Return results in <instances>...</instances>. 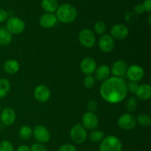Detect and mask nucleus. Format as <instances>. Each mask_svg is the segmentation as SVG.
<instances>
[{
	"mask_svg": "<svg viewBox=\"0 0 151 151\" xmlns=\"http://www.w3.org/2000/svg\"><path fill=\"white\" fill-rule=\"evenodd\" d=\"M102 98L111 104H116L125 100L128 94L127 83L122 78L110 77L102 83L100 88Z\"/></svg>",
	"mask_w": 151,
	"mask_h": 151,
	"instance_id": "1",
	"label": "nucleus"
},
{
	"mask_svg": "<svg viewBox=\"0 0 151 151\" xmlns=\"http://www.w3.org/2000/svg\"><path fill=\"white\" fill-rule=\"evenodd\" d=\"M77 10L70 4H61L56 10V17L58 20L64 24L74 22L77 17Z\"/></svg>",
	"mask_w": 151,
	"mask_h": 151,
	"instance_id": "2",
	"label": "nucleus"
},
{
	"mask_svg": "<svg viewBox=\"0 0 151 151\" xmlns=\"http://www.w3.org/2000/svg\"><path fill=\"white\" fill-rule=\"evenodd\" d=\"M122 144L118 137L115 136H108L100 142V151H122Z\"/></svg>",
	"mask_w": 151,
	"mask_h": 151,
	"instance_id": "3",
	"label": "nucleus"
},
{
	"mask_svg": "<svg viewBox=\"0 0 151 151\" xmlns=\"http://www.w3.org/2000/svg\"><path fill=\"white\" fill-rule=\"evenodd\" d=\"M70 137L74 143L81 145L85 142L88 137L87 131L81 124L78 123L74 125L70 131Z\"/></svg>",
	"mask_w": 151,
	"mask_h": 151,
	"instance_id": "4",
	"label": "nucleus"
},
{
	"mask_svg": "<svg viewBox=\"0 0 151 151\" xmlns=\"http://www.w3.org/2000/svg\"><path fill=\"white\" fill-rule=\"evenodd\" d=\"M78 40L81 45L85 48L91 49L94 47L96 43V37L94 32L89 29H83L78 35Z\"/></svg>",
	"mask_w": 151,
	"mask_h": 151,
	"instance_id": "5",
	"label": "nucleus"
},
{
	"mask_svg": "<svg viewBox=\"0 0 151 151\" xmlns=\"http://www.w3.org/2000/svg\"><path fill=\"white\" fill-rule=\"evenodd\" d=\"M6 29L11 34L19 35L25 29V24L23 20L18 17H11L7 19Z\"/></svg>",
	"mask_w": 151,
	"mask_h": 151,
	"instance_id": "6",
	"label": "nucleus"
},
{
	"mask_svg": "<svg viewBox=\"0 0 151 151\" xmlns=\"http://www.w3.org/2000/svg\"><path fill=\"white\" fill-rule=\"evenodd\" d=\"M118 126L124 131H131L137 125L136 116L130 113L124 114L121 115L117 121Z\"/></svg>",
	"mask_w": 151,
	"mask_h": 151,
	"instance_id": "7",
	"label": "nucleus"
},
{
	"mask_svg": "<svg viewBox=\"0 0 151 151\" xmlns=\"http://www.w3.org/2000/svg\"><path fill=\"white\" fill-rule=\"evenodd\" d=\"M32 135L38 143L46 144L51 138L50 131L44 125H36L32 131Z\"/></svg>",
	"mask_w": 151,
	"mask_h": 151,
	"instance_id": "8",
	"label": "nucleus"
},
{
	"mask_svg": "<svg viewBox=\"0 0 151 151\" xmlns=\"http://www.w3.org/2000/svg\"><path fill=\"white\" fill-rule=\"evenodd\" d=\"M82 123V125L85 128L86 130L93 131V130H95L98 126L99 119L95 113L87 111L83 115Z\"/></svg>",
	"mask_w": 151,
	"mask_h": 151,
	"instance_id": "9",
	"label": "nucleus"
},
{
	"mask_svg": "<svg viewBox=\"0 0 151 151\" xmlns=\"http://www.w3.org/2000/svg\"><path fill=\"white\" fill-rule=\"evenodd\" d=\"M126 75L130 81L139 82L144 78L145 71L143 68L139 65H131L128 66Z\"/></svg>",
	"mask_w": 151,
	"mask_h": 151,
	"instance_id": "10",
	"label": "nucleus"
},
{
	"mask_svg": "<svg viewBox=\"0 0 151 151\" xmlns=\"http://www.w3.org/2000/svg\"><path fill=\"white\" fill-rule=\"evenodd\" d=\"M100 50L105 53L111 52L115 47V41L111 35L104 34L102 35L98 41Z\"/></svg>",
	"mask_w": 151,
	"mask_h": 151,
	"instance_id": "11",
	"label": "nucleus"
},
{
	"mask_svg": "<svg viewBox=\"0 0 151 151\" xmlns=\"http://www.w3.org/2000/svg\"><path fill=\"white\" fill-rule=\"evenodd\" d=\"M128 64L126 61L123 60H117L112 64L111 68V73L114 75V77L117 78H122L125 75H126V72L128 70Z\"/></svg>",
	"mask_w": 151,
	"mask_h": 151,
	"instance_id": "12",
	"label": "nucleus"
},
{
	"mask_svg": "<svg viewBox=\"0 0 151 151\" xmlns=\"http://www.w3.org/2000/svg\"><path fill=\"white\" fill-rule=\"evenodd\" d=\"M81 70L85 75H90L94 73L97 69V63L95 60L91 57H86L83 59L80 64Z\"/></svg>",
	"mask_w": 151,
	"mask_h": 151,
	"instance_id": "13",
	"label": "nucleus"
},
{
	"mask_svg": "<svg viewBox=\"0 0 151 151\" xmlns=\"http://www.w3.org/2000/svg\"><path fill=\"white\" fill-rule=\"evenodd\" d=\"M129 33V29L125 24H114L111 29V36L114 39L122 40L128 37Z\"/></svg>",
	"mask_w": 151,
	"mask_h": 151,
	"instance_id": "14",
	"label": "nucleus"
},
{
	"mask_svg": "<svg viewBox=\"0 0 151 151\" xmlns=\"http://www.w3.org/2000/svg\"><path fill=\"white\" fill-rule=\"evenodd\" d=\"M34 97L40 103H45L48 101L50 97V90L47 86L39 85L34 90Z\"/></svg>",
	"mask_w": 151,
	"mask_h": 151,
	"instance_id": "15",
	"label": "nucleus"
},
{
	"mask_svg": "<svg viewBox=\"0 0 151 151\" xmlns=\"http://www.w3.org/2000/svg\"><path fill=\"white\" fill-rule=\"evenodd\" d=\"M16 114L15 111L11 108H5L1 111L0 119L3 125L10 126L14 123L16 120Z\"/></svg>",
	"mask_w": 151,
	"mask_h": 151,
	"instance_id": "16",
	"label": "nucleus"
},
{
	"mask_svg": "<svg viewBox=\"0 0 151 151\" xmlns=\"http://www.w3.org/2000/svg\"><path fill=\"white\" fill-rule=\"evenodd\" d=\"M94 73H95V75H94L95 80H97L102 83L109 79L111 74L109 66L106 64H102L97 67Z\"/></svg>",
	"mask_w": 151,
	"mask_h": 151,
	"instance_id": "17",
	"label": "nucleus"
},
{
	"mask_svg": "<svg viewBox=\"0 0 151 151\" xmlns=\"http://www.w3.org/2000/svg\"><path fill=\"white\" fill-rule=\"evenodd\" d=\"M57 17L55 14L50 13H46L41 16L39 19V24L42 27L48 29L54 27L57 23Z\"/></svg>",
	"mask_w": 151,
	"mask_h": 151,
	"instance_id": "18",
	"label": "nucleus"
},
{
	"mask_svg": "<svg viewBox=\"0 0 151 151\" xmlns=\"http://www.w3.org/2000/svg\"><path fill=\"white\" fill-rule=\"evenodd\" d=\"M137 99L141 101H147L151 97V86L150 84L144 83L139 86L136 92Z\"/></svg>",
	"mask_w": 151,
	"mask_h": 151,
	"instance_id": "19",
	"label": "nucleus"
},
{
	"mask_svg": "<svg viewBox=\"0 0 151 151\" xmlns=\"http://www.w3.org/2000/svg\"><path fill=\"white\" fill-rule=\"evenodd\" d=\"M19 63L14 59H10L6 60L4 64V70L9 75H15L19 70Z\"/></svg>",
	"mask_w": 151,
	"mask_h": 151,
	"instance_id": "20",
	"label": "nucleus"
},
{
	"mask_svg": "<svg viewBox=\"0 0 151 151\" xmlns=\"http://www.w3.org/2000/svg\"><path fill=\"white\" fill-rule=\"evenodd\" d=\"M41 7L47 13H53L57 10L58 4L57 0H42Z\"/></svg>",
	"mask_w": 151,
	"mask_h": 151,
	"instance_id": "21",
	"label": "nucleus"
},
{
	"mask_svg": "<svg viewBox=\"0 0 151 151\" xmlns=\"http://www.w3.org/2000/svg\"><path fill=\"white\" fill-rule=\"evenodd\" d=\"M12 41V34L4 27H0V46H7Z\"/></svg>",
	"mask_w": 151,
	"mask_h": 151,
	"instance_id": "22",
	"label": "nucleus"
},
{
	"mask_svg": "<svg viewBox=\"0 0 151 151\" xmlns=\"http://www.w3.org/2000/svg\"><path fill=\"white\" fill-rule=\"evenodd\" d=\"M10 90V83L6 78L0 79V98L6 97Z\"/></svg>",
	"mask_w": 151,
	"mask_h": 151,
	"instance_id": "23",
	"label": "nucleus"
},
{
	"mask_svg": "<svg viewBox=\"0 0 151 151\" xmlns=\"http://www.w3.org/2000/svg\"><path fill=\"white\" fill-rule=\"evenodd\" d=\"M136 119H137V123L145 128L149 127L151 124V118L150 115L147 114H140L137 116V117H136Z\"/></svg>",
	"mask_w": 151,
	"mask_h": 151,
	"instance_id": "24",
	"label": "nucleus"
},
{
	"mask_svg": "<svg viewBox=\"0 0 151 151\" xmlns=\"http://www.w3.org/2000/svg\"><path fill=\"white\" fill-rule=\"evenodd\" d=\"M19 135L22 139L28 140L32 137V129L28 125H24L21 127L19 131Z\"/></svg>",
	"mask_w": 151,
	"mask_h": 151,
	"instance_id": "25",
	"label": "nucleus"
},
{
	"mask_svg": "<svg viewBox=\"0 0 151 151\" xmlns=\"http://www.w3.org/2000/svg\"><path fill=\"white\" fill-rule=\"evenodd\" d=\"M105 134L100 130H93L89 134V139L94 143L100 142L104 139Z\"/></svg>",
	"mask_w": 151,
	"mask_h": 151,
	"instance_id": "26",
	"label": "nucleus"
},
{
	"mask_svg": "<svg viewBox=\"0 0 151 151\" xmlns=\"http://www.w3.org/2000/svg\"><path fill=\"white\" fill-rule=\"evenodd\" d=\"M138 107V102L135 97H130L125 103V109L128 112L135 111Z\"/></svg>",
	"mask_w": 151,
	"mask_h": 151,
	"instance_id": "27",
	"label": "nucleus"
},
{
	"mask_svg": "<svg viewBox=\"0 0 151 151\" xmlns=\"http://www.w3.org/2000/svg\"><path fill=\"white\" fill-rule=\"evenodd\" d=\"M94 29L98 35H103L106 31V24L103 21H97L94 25Z\"/></svg>",
	"mask_w": 151,
	"mask_h": 151,
	"instance_id": "28",
	"label": "nucleus"
},
{
	"mask_svg": "<svg viewBox=\"0 0 151 151\" xmlns=\"http://www.w3.org/2000/svg\"><path fill=\"white\" fill-rule=\"evenodd\" d=\"M95 78L92 75H86L83 79V86H85V88L91 89L95 85Z\"/></svg>",
	"mask_w": 151,
	"mask_h": 151,
	"instance_id": "29",
	"label": "nucleus"
},
{
	"mask_svg": "<svg viewBox=\"0 0 151 151\" xmlns=\"http://www.w3.org/2000/svg\"><path fill=\"white\" fill-rule=\"evenodd\" d=\"M0 151H14V148L10 141L3 140L0 142Z\"/></svg>",
	"mask_w": 151,
	"mask_h": 151,
	"instance_id": "30",
	"label": "nucleus"
},
{
	"mask_svg": "<svg viewBox=\"0 0 151 151\" xmlns=\"http://www.w3.org/2000/svg\"><path fill=\"white\" fill-rule=\"evenodd\" d=\"M139 86V85L137 82L129 81L127 83V89H128V91H130L132 94H136V92L138 90Z\"/></svg>",
	"mask_w": 151,
	"mask_h": 151,
	"instance_id": "31",
	"label": "nucleus"
},
{
	"mask_svg": "<svg viewBox=\"0 0 151 151\" xmlns=\"http://www.w3.org/2000/svg\"><path fill=\"white\" fill-rule=\"evenodd\" d=\"M87 109L88 111L94 113L98 109V103L95 100H90L87 103Z\"/></svg>",
	"mask_w": 151,
	"mask_h": 151,
	"instance_id": "32",
	"label": "nucleus"
},
{
	"mask_svg": "<svg viewBox=\"0 0 151 151\" xmlns=\"http://www.w3.org/2000/svg\"><path fill=\"white\" fill-rule=\"evenodd\" d=\"M29 148H30V151H47V149L44 145L38 142L34 143Z\"/></svg>",
	"mask_w": 151,
	"mask_h": 151,
	"instance_id": "33",
	"label": "nucleus"
},
{
	"mask_svg": "<svg viewBox=\"0 0 151 151\" xmlns=\"http://www.w3.org/2000/svg\"><path fill=\"white\" fill-rule=\"evenodd\" d=\"M58 151H77L76 147L72 144H64L61 145Z\"/></svg>",
	"mask_w": 151,
	"mask_h": 151,
	"instance_id": "34",
	"label": "nucleus"
},
{
	"mask_svg": "<svg viewBox=\"0 0 151 151\" xmlns=\"http://www.w3.org/2000/svg\"><path fill=\"white\" fill-rule=\"evenodd\" d=\"M7 17H8V14H7V12L3 9L0 8V23L7 21Z\"/></svg>",
	"mask_w": 151,
	"mask_h": 151,
	"instance_id": "35",
	"label": "nucleus"
},
{
	"mask_svg": "<svg viewBox=\"0 0 151 151\" xmlns=\"http://www.w3.org/2000/svg\"><path fill=\"white\" fill-rule=\"evenodd\" d=\"M145 11L150 13L151 11V0H145L142 4Z\"/></svg>",
	"mask_w": 151,
	"mask_h": 151,
	"instance_id": "36",
	"label": "nucleus"
},
{
	"mask_svg": "<svg viewBox=\"0 0 151 151\" xmlns=\"http://www.w3.org/2000/svg\"><path fill=\"white\" fill-rule=\"evenodd\" d=\"M134 10H135V12L137 13V14H142V13L145 12L144 7H143L142 4H137V5L134 7Z\"/></svg>",
	"mask_w": 151,
	"mask_h": 151,
	"instance_id": "37",
	"label": "nucleus"
},
{
	"mask_svg": "<svg viewBox=\"0 0 151 151\" xmlns=\"http://www.w3.org/2000/svg\"><path fill=\"white\" fill-rule=\"evenodd\" d=\"M16 151H30V148L29 147V146L26 145H22L18 147Z\"/></svg>",
	"mask_w": 151,
	"mask_h": 151,
	"instance_id": "38",
	"label": "nucleus"
},
{
	"mask_svg": "<svg viewBox=\"0 0 151 151\" xmlns=\"http://www.w3.org/2000/svg\"><path fill=\"white\" fill-rule=\"evenodd\" d=\"M150 19H151V16H149V19H148V23H149V24L150 25Z\"/></svg>",
	"mask_w": 151,
	"mask_h": 151,
	"instance_id": "39",
	"label": "nucleus"
},
{
	"mask_svg": "<svg viewBox=\"0 0 151 151\" xmlns=\"http://www.w3.org/2000/svg\"><path fill=\"white\" fill-rule=\"evenodd\" d=\"M1 103H0V113H1Z\"/></svg>",
	"mask_w": 151,
	"mask_h": 151,
	"instance_id": "40",
	"label": "nucleus"
}]
</instances>
